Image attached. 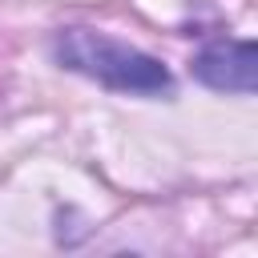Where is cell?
<instances>
[{"instance_id":"obj_2","label":"cell","mask_w":258,"mask_h":258,"mask_svg":"<svg viewBox=\"0 0 258 258\" xmlns=\"http://www.w3.org/2000/svg\"><path fill=\"white\" fill-rule=\"evenodd\" d=\"M194 77L218 93H254L258 89V48L254 40H214L194 56Z\"/></svg>"},{"instance_id":"obj_1","label":"cell","mask_w":258,"mask_h":258,"mask_svg":"<svg viewBox=\"0 0 258 258\" xmlns=\"http://www.w3.org/2000/svg\"><path fill=\"white\" fill-rule=\"evenodd\" d=\"M52 56L64 69H73L105 89H117V93H165L173 85L169 69L157 56H149L117 36H105L97 28H60L52 40Z\"/></svg>"}]
</instances>
